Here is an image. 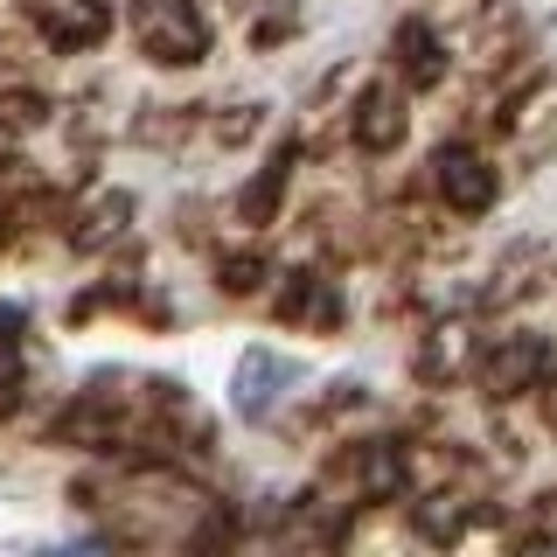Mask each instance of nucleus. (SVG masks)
Listing matches in <instances>:
<instances>
[{"mask_svg": "<svg viewBox=\"0 0 557 557\" xmlns=\"http://www.w3.org/2000/svg\"><path fill=\"white\" fill-rule=\"evenodd\" d=\"M453 522H460V516L440 509V502H425V509H418V530H425V536H453Z\"/></svg>", "mask_w": 557, "mask_h": 557, "instance_id": "nucleus-14", "label": "nucleus"}, {"mask_svg": "<svg viewBox=\"0 0 557 557\" xmlns=\"http://www.w3.org/2000/svg\"><path fill=\"white\" fill-rule=\"evenodd\" d=\"M544 391H550V418H557V376H550V383H544Z\"/></svg>", "mask_w": 557, "mask_h": 557, "instance_id": "nucleus-15", "label": "nucleus"}, {"mask_svg": "<svg viewBox=\"0 0 557 557\" xmlns=\"http://www.w3.org/2000/svg\"><path fill=\"white\" fill-rule=\"evenodd\" d=\"M356 481H362V495H376V502L405 495V453H391V446H362V453H356Z\"/></svg>", "mask_w": 557, "mask_h": 557, "instance_id": "nucleus-9", "label": "nucleus"}, {"mask_svg": "<svg viewBox=\"0 0 557 557\" xmlns=\"http://www.w3.org/2000/svg\"><path fill=\"white\" fill-rule=\"evenodd\" d=\"M14 327H22V313L0 307V411L22 405V342H14Z\"/></svg>", "mask_w": 557, "mask_h": 557, "instance_id": "nucleus-10", "label": "nucleus"}, {"mask_svg": "<svg viewBox=\"0 0 557 557\" xmlns=\"http://www.w3.org/2000/svg\"><path fill=\"white\" fill-rule=\"evenodd\" d=\"M126 216H133V196H98V202H91V216H84V231H77V244H104V237H119V231H126Z\"/></svg>", "mask_w": 557, "mask_h": 557, "instance_id": "nucleus-11", "label": "nucleus"}, {"mask_svg": "<svg viewBox=\"0 0 557 557\" xmlns=\"http://www.w3.org/2000/svg\"><path fill=\"white\" fill-rule=\"evenodd\" d=\"M104 28H112V8H104V0H57V8H42V35L57 49H91Z\"/></svg>", "mask_w": 557, "mask_h": 557, "instance_id": "nucleus-5", "label": "nucleus"}, {"mask_svg": "<svg viewBox=\"0 0 557 557\" xmlns=\"http://www.w3.org/2000/svg\"><path fill=\"white\" fill-rule=\"evenodd\" d=\"M278 313H286V321H307V327H327L342 313V300H335V286H327V278L286 272V286H278Z\"/></svg>", "mask_w": 557, "mask_h": 557, "instance_id": "nucleus-7", "label": "nucleus"}, {"mask_svg": "<svg viewBox=\"0 0 557 557\" xmlns=\"http://www.w3.org/2000/svg\"><path fill=\"white\" fill-rule=\"evenodd\" d=\"M544 376H550V348L536 335H502V348H487V391L495 397H516Z\"/></svg>", "mask_w": 557, "mask_h": 557, "instance_id": "nucleus-4", "label": "nucleus"}, {"mask_svg": "<svg viewBox=\"0 0 557 557\" xmlns=\"http://www.w3.org/2000/svg\"><path fill=\"white\" fill-rule=\"evenodd\" d=\"M133 22H139V42H147L153 63H202L209 28H202V14L188 8V0H139Z\"/></svg>", "mask_w": 557, "mask_h": 557, "instance_id": "nucleus-1", "label": "nucleus"}, {"mask_svg": "<svg viewBox=\"0 0 557 557\" xmlns=\"http://www.w3.org/2000/svg\"><path fill=\"white\" fill-rule=\"evenodd\" d=\"M286 383H300V370H293L286 356H272V348H244L237 383H231V405L244 418H272L278 405H286Z\"/></svg>", "mask_w": 557, "mask_h": 557, "instance_id": "nucleus-2", "label": "nucleus"}, {"mask_svg": "<svg viewBox=\"0 0 557 557\" xmlns=\"http://www.w3.org/2000/svg\"><path fill=\"white\" fill-rule=\"evenodd\" d=\"M432 182H440V196L453 209H467V216H481V209L495 202V168H487L474 147H440L432 153Z\"/></svg>", "mask_w": 557, "mask_h": 557, "instance_id": "nucleus-3", "label": "nucleus"}, {"mask_svg": "<svg viewBox=\"0 0 557 557\" xmlns=\"http://www.w3.org/2000/svg\"><path fill=\"white\" fill-rule=\"evenodd\" d=\"M223 286H231V293H258V286H265V258H258V251H231V258H223Z\"/></svg>", "mask_w": 557, "mask_h": 557, "instance_id": "nucleus-13", "label": "nucleus"}, {"mask_svg": "<svg viewBox=\"0 0 557 557\" xmlns=\"http://www.w3.org/2000/svg\"><path fill=\"white\" fill-rule=\"evenodd\" d=\"M356 139H362L370 153H391L397 139H405V98H397L391 84L362 91V104H356Z\"/></svg>", "mask_w": 557, "mask_h": 557, "instance_id": "nucleus-6", "label": "nucleus"}, {"mask_svg": "<svg viewBox=\"0 0 557 557\" xmlns=\"http://www.w3.org/2000/svg\"><path fill=\"white\" fill-rule=\"evenodd\" d=\"M278 196H286V161H278V168H265L251 188H244V202H237V209H244V223H265V209H272Z\"/></svg>", "mask_w": 557, "mask_h": 557, "instance_id": "nucleus-12", "label": "nucleus"}, {"mask_svg": "<svg viewBox=\"0 0 557 557\" xmlns=\"http://www.w3.org/2000/svg\"><path fill=\"white\" fill-rule=\"evenodd\" d=\"M397 63H405V77L425 91V84H440L446 77V49H440V35H432L425 22H405L397 28Z\"/></svg>", "mask_w": 557, "mask_h": 557, "instance_id": "nucleus-8", "label": "nucleus"}]
</instances>
